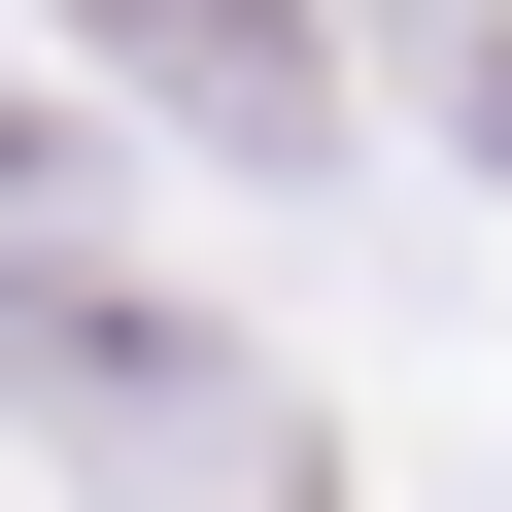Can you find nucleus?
I'll return each mask as SVG.
<instances>
[{
	"mask_svg": "<svg viewBox=\"0 0 512 512\" xmlns=\"http://www.w3.org/2000/svg\"><path fill=\"white\" fill-rule=\"evenodd\" d=\"M0 376H35L69 444H137L171 512H308V410H274V376H239V342H171L137 274H0Z\"/></svg>",
	"mask_w": 512,
	"mask_h": 512,
	"instance_id": "f257e3e1",
	"label": "nucleus"
},
{
	"mask_svg": "<svg viewBox=\"0 0 512 512\" xmlns=\"http://www.w3.org/2000/svg\"><path fill=\"white\" fill-rule=\"evenodd\" d=\"M69 35H103V69H205L239 137H308V35H274V0H69Z\"/></svg>",
	"mask_w": 512,
	"mask_h": 512,
	"instance_id": "f03ea898",
	"label": "nucleus"
}]
</instances>
